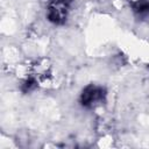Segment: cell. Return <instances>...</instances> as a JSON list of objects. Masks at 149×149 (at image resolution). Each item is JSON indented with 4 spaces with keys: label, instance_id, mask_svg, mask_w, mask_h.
Masks as SVG:
<instances>
[{
    "label": "cell",
    "instance_id": "obj_1",
    "mask_svg": "<svg viewBox=\"0 0 149 149\" xmlns=\"http://www.w3.org/2000/svg\"><path fill=\"white\" fill-rule=\"evenodd\" d=\"M107 97V91L104 86L97 84L86 85L79 97V102L85 108H95L101 106Z\"/></svg>",
    "mask_w": 149,
    "mask_h": 149
},
{
    "label": "cell",
    "instance_id": "obj_2",
    "mask_svg": "<svg viewBox=\"0 0 149 149\" xmlns=\"http://www.w3.org/2000/svg\"><path fill=\"white\" fill-rule=\"evenodd\" d=\"M72 0H51L48 9L47 17L54 24H62L66 21Z\"/></svg>",
    "mask_w": 149,
    "mask_h": 149
},
{
    "label": "cell",
    "instance_id": "obj_3",
    "mask_svg": "<svg viewBox=\"0 0 149 149\" xmlns=\"http://www.w3.org/2000/svg\"><path fill=\"white\" fill-rule=\"evenodd\" d=\"M132 8L139 17H147L149 15V0H133Z\"/></svg>",
    "mask_w": 149,
    "mask_h": 149
}]
</instances>
